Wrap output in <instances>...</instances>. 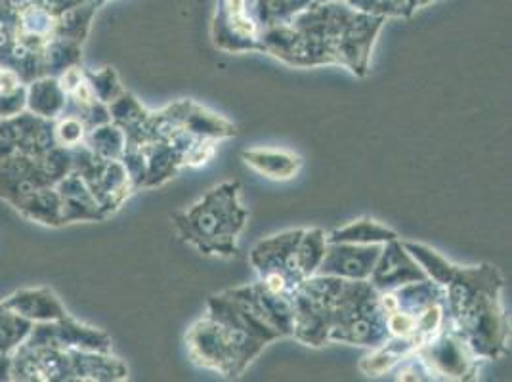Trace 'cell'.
Listing matches in <instances>:
<instances>
[{"instance_id": "8", "label": "cell", "mask_w": 512, "mask_h": 382, "mask_svg": "<svg viewBox=\"0 0 512 382\" xmlns=\"http://www.w3.org/2000/svg\"><path fill=\"white\" fill-rule=\"evenodd\" d=\"M369 279L377 291L384 293L415 281H425L428 276L425 270L419 268V262L407 253L406 247L398 239H392L388 245H384Z\"/></svg>"}, {"instance_id": "6", "label": "cell", "mask_w": 512, "mask_h": 382, "mask_svg": "<svg viewBox=\"0 0 512 382\" xmlns=\"http://www.w3.org/2000/svg\"><path fill=\"white\" fill-rule=\"evenodd\" d=\"M262 27L247 12V0H218L213 20V41L216 48L228 52H247L260 48Z\"/></svg>"}, {"instance_id": "4", "label": "cell", "mask_w": 512, "mask_h": 382, "mask_svg": "<svg viewBox=\"0 0 512 382\" xmlns=\"http://www.w3.org/2000/svg\"><path fill=\"white\" fill-rule=\"evenodd\" d=\"M249 213L239 203V182H224L209 191L188 211L172 216L184 241L203 255H237V235Z\"/></svg>"}, {"instance_id": "3", "label": "cell", "mask_w": 512, "mask_h": 382, "mask_svg": "<svg viewBox=\"0 0 512 382\" xmlns=\"http://www.w3.org/2000/svg\"><path fill=\"white\" fill-rule=\"evenodd\" d=\"M503 279L488 264L459 268L446 283V302L453 329L478 358L495 360L507 350L509 319L501 306Z\"/></svg>"}, {"instance_id": "14", "label": "cell", "mask_w": 512, "mask_h": 382, "mask_svg": "<svg viewBox=\"0 0 512 382\" xmlns=\"http://www.w3.org/2000/svg\"><path fill=\"white\" fill-rule=\"evenodd\" d=\"M102 2H106V0H94V4H102Z\"/></svg>"}, {"instance_id": "10", "label": "cell", "mask_w": 512, "mask_h": 382, "mask_svg": "<svg viewBox=\"0 0 512 382\" xmlns=\"http://www.w3.org/2000/svg\"><path fill=\"white\" fill-rule=\"evenodd\" d=\"M327 243H356V245H369V243H388L392 239H398V235L392 230L384 228L379 222L363 218L358 222H352L341 230H335L329 237H325Z\"/></svg>"}, {"instance_id": "13", "label": "cell", "mask_w": 512, "mask_h": 382, "mask_svg": "<svg viewBox=\"0 0 512 382\" xmlns=\"http://www.w3.org/2000/svg\"><path fill=\"white\" fill-rule=\"evenodd\" d=\"M316 2H327V0H316ZM335 2H344L350 8H356L371 16H381V18H400V16L413 14L411 0H335Z\"/></svg>"}, {"instance_id": "7", "label": "cell", "mask_w": 512, "mask_h": 382, "mask_svg": "<svg viewBox=\"0 0 512 382\" xmlns=\"http://www.w3.org/2000/svg\"><path fill=\"white\" fill-rule=\"evenodd\" d=\"M383 245L369 243H329L314 276H333L342 279H369L381 256Z\"/></svg>"}, {"instance_id": "5", "label": "cell", "mask_w": 512, "mask_h": 382, "mask_svg": "<svg viewBox=\"0 0 512 382\" xmlns=\"http://www.w3.org/2000/svg\"><path fill=\"white\" fill-rule=\"evenodd\" d=\"M451 323V321H449ZM415 354L427 367L428 375H440L442 379L469 381L476 377L478 356L472 352L465 339L448 325L432 339L423 342Z\"/></svg>"}, {"instance_id": "11", "label": "cell", "mask_w": 512, "mask_h": 382, "mask_svg": "<svg viewBox=\"0 0 512 382\" xmlns=\"http://www.w3.org/2000/svg\"><path fill=\"white\" fill-rule=\"evenodd\" d=\"M316 0H256L255 18L260 27L291 22Z\"/></svg>"}, {"instance_id": "1", "label": "cell", "mask_w": 512, "mask_h": 382, "mask_svg": "<svg viewBox=\"0 0 512 382\" xmlns=\"http://www.w3.org/2000/svg\"><path fill=\"white\" fill-rule=\"evenodd\" d=\"M384 22L386 18L365 14L344 2H314L291 22L262 27L260 48L285 64H342L356 75H365Z\"/></svg>"}, {"instance_id": "9", "label": "cell", "mask_w": 512, "mask_h": 382, "mask_svg": "<svg viewBox=\"0 0 512 382\" xmlns=\"http://www.w3.org/2000/svg\"><path fill=\"white\" fill-rule=\"evenodd\" d=\"M243 159L249 167H253L256 172L272 180H289L299 172L302 165L297 155L283 153V151H264V149L245 151Z\"/></svg>"}, {"instance_id": "12", "label": "cell", "mask_w": 512, "mask_h": 382, "mask_svg": "<svg viewBox=\"0 0 512 382\" xmlns=\"http://www.w3.org/2000/svg\"><path fill=\"white\" fill-rule=\"evenodd\" d=\"M325 247H327V239L321 230L302 232L299 249H297V266H299L300 276L306 279L316 274L321 258L325 255Z\"/></svg>"}, {"instance_id": "2", "label": "cell", "mask_w": 512, "mask_h": 382, "mask_svg": "<svg viewBox=\"0 0 512 382\" xmlns=\"http://www.w3.org/2000/svg\"><path fill=\"white\" fill-rule=\"evenodd\" d=\"M209 308L211 316L193 325L186 342L197 365L224 377L241 375L268 342L281 337L235 291L211 298Z\"/></svg>"}]
</instances>
